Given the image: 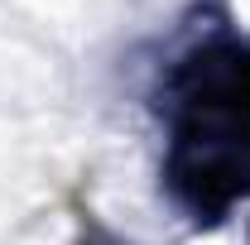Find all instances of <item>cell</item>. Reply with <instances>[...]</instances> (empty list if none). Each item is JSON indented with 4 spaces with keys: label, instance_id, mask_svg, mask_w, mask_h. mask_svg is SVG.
<instances>
[{
    "label": "cell",
    "instance_id": "1",
    "mask_svg": "<svg viewBox=\"0 0 250 245\" xmlns=\"http://www.w3.org/2000/svg\"><path fill=\"white\" fill-rule=\"evenodd\" d=\"M236 15H241V20L250 24V0H236Z\"/></svg>",
    "mask_w": 250,
    "mask_h": 245
}]
</instances>
